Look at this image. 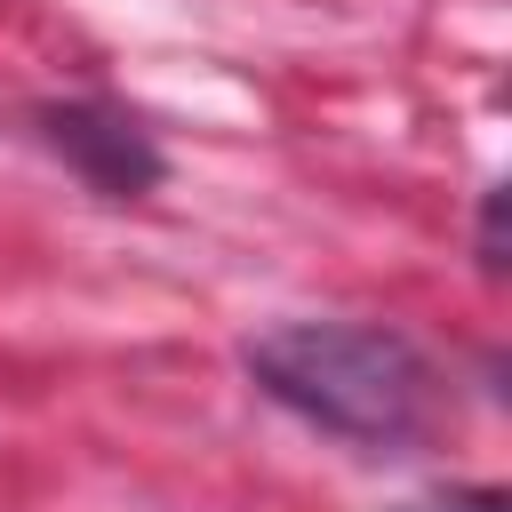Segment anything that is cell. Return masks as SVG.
<instances>
[{
    "label": "cell",
    "instance_id": "cell-1",
    "mask_svg": "<svg viewBox=\"0 0 512 512\" xmlns=\"http://www.w3.org/2000/svg\"><path fill=\"white\" fill-rule=\"evenodd\" d=\"M248 376L296 408L304 424L368 448V456H400L416 440L440 432L448 416V384L424 360L416 336L384 328V320H280L264 336H248Z\"/></svg>",
    "mask_w": 512,
    "mask_h": 512
},
{
    "label": "cell",
    "instance_id": "cell-3",
    "mask_svg": "<svg viewBox=\"0 0 512 512\" xmlns=\"http://www.w3.org/2000/svg\"><path fill=\"white\" fill-rule=\"evenodd\" d=\"M408 512H504V488H472V496H440V504H408Z\"/></svg>",
    "mask_w": 512,
    "mask_h": 512
},
{
    "label": "cell",
    "instance_id": "cell-2",
    "mask_svg": "<svg viewBox=\"0 0 512 512\" xmlns=\"http://www.w3.org/2000/svg\"><path fill=\"white\" fill-rule=\"evenodd\" d=\"M40 136L72 160V176L104 200H144L160 184V144L144 136V120H128L120 104H96V96H72V104H40Z\"/></svg>",
    "mask_w": 512,
    "mask_h": 512
}]
</instances>
